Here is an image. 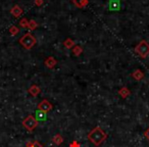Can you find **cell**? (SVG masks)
<instances>
[{
	"label": "cell",
	"mask_w": 149,
	"mask_h": 147,
	"mask_svg": "<svg viewBox=\"0 0 149 147\" xmlns=\"http://www.w3.org/2000/svg\"><path fill=\"white\" fill-rule=\"evenodd\" d=\"M70 147H81V145H80V143L78 142V141L74 140L70 144Z\"/></svg>",
	"instance_id": "cell-20"
},
{
	"label": "cell",
	"mask_w": 149,
	"mask_h": 147,
	"mask_svg": "<svg viewBox=\"0 0 149 147\" xmlns=\"http://www.w3.org/2000/svg\"><path fill=\"white\" fill-rule=\"evenodd\" d=\"M134 50L141 58H146L149 55V43L145 40H142L135 46Z\"/></svg>",
	"instance_id": "cell-3"
},
{
	"label": "cell",
	"mask_w": 149,
	"mask_h": 147,
	"mask_svg": "<svg viewBox=\"0 0 149 147\" xmlns=\"http://www.w3.org/2000/svg\"><path fill=\"white\" fill-rule=\"evenodd\" d=\"M38 27V24L36 21H34V20H30L29 21V25H28V29L31 30V31H33V30H36Z\"/></svg>",
	"instance_id": "cell-17"
},
{
	"label": "cell",
	"mask_w": 149,
	"mask_h": 147,
	"mask_svg": "<svg viewBox=\"0 0 149 147\" xmlns=\"http://www.w3.org/2000/svg\"><path fill=\"white\" fill-rule=\"evenodd\" d=\"M19 25L21 26L22 28H28V25H29V20H28L27 17H23V19H21V21H19Z\"/></svg>",
	"instance_id": "cell-19"
},
{
	"label": "cell",
	"mask_w": 149,
	"mask_h": 147,
	"mask_svg": "<svg viewBox=\"0 0 149 147\" xmlns=\"http://www.w3.org/2000/svg\"><path fill=\"white\" fill-rule=\"evenodd\" d=\"M38 124H39V123H38V120L33 116V114H30V116H28L26 118H24L23 123H22L24 128L30 133H32L36 128H37Z\"/></svg>",
	"instance_id": "cell-4"
},
{
	"label": "cell",
	"mask_w": 149,
	"mask_h": 147,
	"mask_svg": "<svg viewBox=\"0 0 149 147\" xmlns=\"http://www.w3.org/2000/svg\"><path fill=\"white\" fill-rule=\"evenodd\" d=\"M144 137L147 139V141H148V142H149V128L147 129V130L144 132Z\"/></svg>",
	"instance_id": "cell-22"
},
{
	"label": "cell",
	"mask_w": 149,
	"mask_h": 147,
	"mask_svg": "<svg viewBox=\"0 0 149 147\" xmlns=\"http://www.w3.org/2000/svg\"><path fill=\"white\" fill-rule=\"evenodd\" d=\"M72 2L78 8H84L89 4V0H72Z\"/></svg>",
	"instance_id": "cell-10"
},
{
	"label": "cell",
	"mask_w": 149,
	"mask_h": 147,
	"mask_svg": "<svg viewBox=\"0 0 149 147\" xmlns=\"http://www.w3.org/2000/svg\"><path fill=\"white\" fill-rule=\"evenodd\" d=\"M8 32H9V34H10V35L17 36V34L19 33V29L17 27V26H11V27L8 29Z\"/></svg>",
	"instance_id": "cell-16"
},
{
	"label": "cell",
	"mask_w": 149,
	"mask_h": 147,
	"mask_svg": "<svg viewBox=\"0 0 149 147\" xmlns=\"http://www.w3.org/2000/svg\"><path fill=\"white\" fill-rule=\"evenodd\" d=\"M38 108H39V110H41L42 112H48L53 108V106H52V104L50 103L47 99H43L38 104Z\"/></svg>",
	"instance_id": "cell-5"
},
{
	"label": "cell",
	"mask_w": 149,
	"mask_h": 147,
	"mask_svg": "<svg viewBox=\"0 0 149 147\" xmlns=\"http://www.w3.org/2000/svg\"><path fill=\"white\" fill-rule=\"evenodd\" d=\"M43 0H34V3H35L36 6H41L42 4H43Z\"/></svg>",
	"instance_id": "cell-21"
},
{
	"label": "cell",
	"mask_w": 149,
	"mask_h": 147,
	"mask_svg": "<svg viewBox=\"0 0 149 147\" xmlns=\"http://www.w3.org/2000/svg\"><path fill=\"white\" fill-rule=\"evenodd\" d=\"M26 147H44L42 144H40L37 141H32V142H28Z\"/></svg>",
	"instance_id": "cell-18"
},
{
	"label": "cell",
	"mask_w": 149,
	"mask_h": 147,
	"mask_svg": "<svg viewBox=\"0 0 149 147\" xmlns=\"http://www.w3.org/2000/svg\"><path fill=\"white\" fill-rule=\"evenodd\" d=\"M52 142L54 143L55 145H61L62 142H63V137L61 136L60 134H56L52 137Z\"/></svg>",
	"instance_id": "cell-13"
},
{
	"label": "cell",
	"mask_w": 149,
	"mask_h": 147,
	"mask_svg": "<svg viewBox=\"0 0 149 147\" xmlns=\"http://www.w3.org/2000/svg\"><path fill=\"white\" fill-rule=\"evenodd\" d=\"M82 52H83V48L80 45H74V47H72V53L76 56H80L82 54Z\"/></svg>",
	"instance_id": "cell-15"
},
{
	"label": "cell",
	"mask_w": 149,
	"mask_h": 147,
	"mask_svg": "<svg viewBox=\"0 0 149 147\" xmlns=\"http://www.w3.org/2000/svg\"><path fill=\"white\" fill-rule=\"evenodd\" d=\"M110 10H118L120 7V0H111L109 2V5H108Z\"/></svg>",
	"instance_id": "cell-12"
},
{
	"label": "cell",
	"mask_w": 149,
	"mask_h": 147,
	"mask_svg": "<svg viewBox=\"0 0 149 147\" xmlns=\"http://www.w3.org/2000/svg\"><path fill=\"white\" fill-rule=\"evenodd\" d=\"M10 13L15 17H19L23 15V8L19 5H13V8L10 9Z\"/></svg>",
	"instance_id": "cell-7"
},
{
	"label": "cell",
	"mask_w": 149,
	"mask_h": 147,
	"mask_svg": "<svg viewBox=\"0 0 149 147\" xmlns=\"http://www.w3.org/2000/svg\"><path fill=\"white\" fill-rule=\"evenodd\" d=\"M56 63H57V60H56L53 56H48V57L44 60V64H45L48 68H54Z\"/></svg>",
	"instance_id": "cell-6"
},
{
	"label": "cell",
	"mask_w": 149,
	"mask_h": 147,
	"mask_svg": "<svg viewBox=\"0 0 149 147\" xmlns=\"http://www.w3.org/2000/svg\"><path fill=\"white\" fill-rule=\"evenodd\" d=\"M88 140L94 145V146L98 147L107 139V134L105 133V131L100 127H95L94 129H92L88 134Z\"/></svg>",
	"instance_id": "cell-1"
},
{
	"label": "cell",
	"mask_w": 149,
	"mask_h": 147,
	"mask_svg": "<svg viewBox=\"0 0 149 147\" xmlns=\"http://www.w3.org/2000/svg\"><path fill=\"white\" fill-rule=\"evenodd\" d=\"M28 92L30 93V95H32L33 97H36V96L39 95L40 92H41V88L38 85H32L31 87L28 89Z\"/></svg>",
	"instance_id": "cell-8"
},
{
	"label": "cell",
	"mask_w": 149,
	"mask_h": 147,
	"mask_svg": "<svg viewBox=\"0 0 149 147\" xmlns=\"http://www.w3.org/2000/svg\"><path fill=\"white\" fill-rule=\"evenodd\" d=\"M130 94H131V91L128 89V87H123L118 90V95H120L122 98H124V99H126L127 97H129Z\"/></svg>",
	"instance_id": "cell-11"
},
{
	"label": "cell",
	"mask_w": 149,
	"mask_h": 147,
	"mask_svg": "<svg viewBox=\"0 0 149 147\" xmlns=\"http://www.w3.org/2000/svg\"><path fill=\"white\" fill-rule=\"evenodd\" d=\"M131 76H132L133 79H135L136 81H141L142 79H144V72H143L141 70H139V68L135 70L134 72H132V75Z\"/></svg>",
	"instance_id": "cell-9"
},
{
	"label": "cell",
	"mask_w": 149,
	"mask_h": 147,
	"mask_svg": "<svg viewBox=\"0 0 149 147\" xmlns=\"http://www.w3.org/2000/svg\"><path fill=\"white\" fill-rule=\"evenodd\" d=\"M63 46L68 49H72V47L74 46V41L72 38H66L63 41Z\"/></svg>",
	"instance_id": "cell-14"
},
{
	"label": "cell",
	"mask_w": 149,
	"mask_h": 147,
	"mask_svg": "<svg viewBox=\"0 0 149 147\" xmlns=\"http://www.w3.org/2000/svg\"><path fill=\"white\" fill-rule=\"evenodd\" d=\"M19 42L25 49L30 50L36 45V42L37 41H36V38L31 33H26L23 37L19 38Z\"/></svg>",
	"instance_id": "cell-2"
}]
</instances>
